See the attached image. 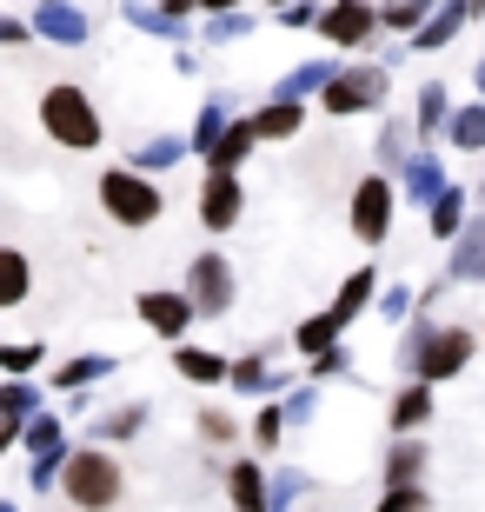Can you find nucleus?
Wrapping results in <instances>:
<instances>
[{
  "label": "nucleus",
  "mask_w": 485,
  "mask_h": 512,
  "mask_svg": "<svg viewBox=\"0 0 485 512\" xmlns=\"http://www.w3.org/2000/svg\"><path fill=\"white\" fill-rule=\"evenodd\" d=\"M319 100H326V114H373L379 100H386V74H379V67L333 74L326 87H319Z\"/></svg>",
  "instance_id": "5"
},
{
  "label": "nucleus",
  "mask_w": 485,
  "mask_h": 512,
  "mask_svg": "<svg viewBox=\"0 0 485 512\" xmlns=\"http://www.w3.org/2000/svg\"><path fill=\"white\" fill-rule=\"evenodd\" d=\"M27 293H34V266H27V253L0 247V306H20Z\"/></svg>",
  "instance_id": "20"
},
{
  "label": "nucleus",
  "mask_w": 485,
  "mask_h": 512,
  "mask_svg": "<svg viewBox=\"0 0 485 512\" xmlns=\"http://www.w3.org/2000/svg\"><path fill=\"white\" fill-rule=\"evenodd\" d=\"M40 413V393L27 380H7L0 386V419H14V426H27V419Z\"/></svg>",
  "instance_id": "27"
},
{
  "label": "nucleus",
  "mask_w": 485,
  "mask_h": 512,
  "mask_svg": "<svg viewBox=\"0 0 485 512\" xmlns=\"http://www.w3.org/2000/svg\"><path fill=\"white\" fill-rule=\"evenodd\" d=\"M140 320H147L160 340H187L193 300H187V293H140Z\"/></svg>",
  "instance_id": "10"
},
{
  "label": "nucleus",
  "mask_w": 485,
  "mask_h": 512,
  "mask_svg": "<svg viewBox=\"0 0 485 512\" xmlns=\"http://www.w3.org/2000/svg\"><path fill=\"white\" fill-rule=\"evenodd\" d=\"M266 486H273V506H293V499L306 493L313 479H306V473H280V479H266Z\"/></svg>",
  "instance_id": "41"
},
{
  "label": "nucleus",
  "mask_w": 485,
  "mask_h": 512,
  "mask_svg": "<svg viewBox=\"0 0 485 512\" xmlns=\"http://www.w3.org/2000/svg\"><path fill=\"white\" fill-rule=\"evenodd\" d=\"M406 127H386V133H379V167H392V173H399V167H406Z\"/></svg>",
  "instance_id": "37"
},
{
  "label": "nucleus",
  "mask_w": 485,
  "mask_h": 512,
  "mask_svg": "<svg viewBox=\"0 0 485 512\" xmlns=\"http://www.w3.org/2000/svg\"><path fill=\"white\" fill-rule=\"evenodd\" d=\"M14 439H20V426H14V419H0V453H7Z\"/></svg>",
  "instance_id": "46"
},
{
  "label": "nucleus",
  "mask_w": 485,
  "mask_h": 512,
  "mask_svg": "<svg viewBox=\"0 0 485 512\" xmlns=\"http://www.w3.org/2000/svg\"><path fill=\"white\" fill-rule=\"evenodd\" d=\"M220 127H226V107H220V100H206V107H200V120H193V147H213V140H220Z\"/></svg>",
  "instance_id": "35"
},
{
  "label": "nucleus",
  "mask_w": 485,
  "mask_h": 512,
  "mask_svg": "<svg viewBox=\"0 0 485 512\" xmlns=\"http://www.w3.org/2000/svg\"><path fill=\"white\" fill-rule=\"evenodd\" d=\"M452 147L485 153V107H459V114H452Z\"/></svg>",
  "instance_id": "29"
},
{
  "label": "nucleus",
  "mask_w": 485,
  "mask_h": 512,
  "mask_svg": "<svg viewBox=\"0 0 485 512\" xmlns=\"http://www.w3.org/2000/svg\"><path fill=\"white\" fill-rule=\"evenodd\" d=\"M54 486L74 512H113L120 493H127V473H120V459H113L107 446H87V453H67Z\"/></svg>",
  "instance_id": "2"
},
{
  "label": "nucleus",
  "mask_w": 485,
  "mask_h": 512,
  "mask_svg": "<svg viewBox=\"0 0 485 512\" xmlns=\"http://www.w3.org/2000/svg\"><path fill=\"white\" fill-rule=\"evenodd\" d=\"M452 280H485V213L466 220L459 247H452Z\"/></svg>",
  "instance_id": "16"
},
{
  "label": "nucleus",
  "mask_w": 485,
  "mask_h": 512,
  "mask_svg": "<svg viewBox=\"0 0 485 512\" xmlns=\"http://www.w3.org/2000/svg\"><path fill=\"white\" fill-rule=\"evenodd\" d=\"M280 413H286V426H299V419H313V393H293V399L280 406Z\"/></svg>",
  "instance_id": "43"
},
{
  "label": "nucleus",
  "mask_w": 485,
  "mask_h": 512,
  "mask_svg": "<svg viewBox=\"0 0 485 512\" xmlns=\"http://www.w3.org/2000/svg\"><path fill=\"white\" fill-rule=\"evenodd\" d=\"M140 426H147V406H120V413L100 419V446H113V439H133Z\"/></svg>",
  "instance_id": "31"
},
{
  "label": "nucleus",
  "mask_w": 485,
  "mask_h": 512,
  "mask_svg": "<svg viewBox=\"0 0 485 512\" xmlns=\"http://www.w3.org/2000/svg\"><path fill=\"white\" fill-rule=\"evenodd\" d=\"M187 7H200V0H160V14H167V20H180Z\"/></svg>",
  "instance_id": "45"
},
{
  "label": "nucleus",
  "mask_w": 485,
  "mask_h": 512,
  "mask_svg": "<svg viewBox=\"0 0 485 512\" xmlns=\"http://www.w3.org/2000/svg\"><path fill=\"white\" fill-rule=\"evenodd\" d=\"M47 7H60V0H47Z\"/></svg>",
  "instance_id": "51"
},
{
  "label": "nucleus",
  "mask_w": 485,
  "mask_h": 512,
  "mask_svg": "<svg viewBox=\"0 0 485 512\" xmlns=\"http://www.w3.org/2000/svg\"><path fill=\"white\" fill-rule=\"evenodd\" d=\"M426 14H432V0H392L386 27H412V20H426Z\"/></svg>",
  "instance_id": "40"
},
{
  "label": "nucleus",
  "mask_w": 485,
  "mask_h": 512,
  "mask_svg": "<svg viewBox=\"0 0 485 512\" xmlns=\"http://www.w3.org/2000/svg\"><path fill=\"white\" fill-rule=\"evenodd\" d=\"M399 193H406V200H419V207H432V200L446 193L439 160H432V153H406V167H399Z\"/></svg>",
  "instance_id": "13"
},
{
  "label": "nucleus",
  "mask_w": 485,
  "mask_h": 512,
  "mask_svg": "<svg viewBox=\"0 0 485 512\" xmlns=\"http://www.w3.org/2000/svg\"><path fill=\"white\" fill-rule=\"evenodd\" d=\"M107 373H113V360H107V353H80V360H67V366L54 373V386H60V393H80V386L107 380Z\"/></svg>",
  "instance_id": "25"
},
{
  "label": "nucleus",
  "mask_w": 485,
  "mask_h": 512,
  "mask_svg": "<svg viewBox=\"0 0 485 512\" xmlns=\"http://www.w3.org/2000/svg\"><path fill=\"white\" fill-rule=\"evenodd\" d=\"M200 7H213V14H233V7H240V0H200Z\"/></svg>",
  "instance_id": "47"
},
{
  "label": "nucleus",
  "mask_w": 485,
  "mask_h": 512,
  "mask_svg": "<svg viewBox=\"0 0 485 512\" xmlns=\"http://www.w3.org/2000/svg\"><path fill=\"white\" fill-rule=\"evenodd\" d=\"M240 213H246L240 173H206V187H200V220H206V233H233V227H240Z\"/></svg>",
  "instance_id": "8"
},
{
  "label": "nucleus",
  "mask_w": 485,
  "mask_h": 512,
  "mask_svg": "<svg viewBox=\"0 0 485 512\" xmlns=\"http://www.w3.org/2000/svg\"><path fill=\"white\" fill-rule=\"evenodd\" d=\"M373 293H379V273H373V266H359V273H346V286H339V300L326 306V313L339 320V333H346V326H353L359 313L373 306Z\"/></svg>",
  "instance_id": "14"
},
{
  "label": "nucleus",
  "mask_w": 485,
  "mask_h": 512,
  "mask_svg": "<svg viewBox=\"0 0 485 512\" xmlns=\"http://www.w3.org/2000/svg\"><path fill=\"white\" fill-rule=\"evenodd\" d=\"M299 120H306V107H299V100H273V107H260V114H253V140H293Z\"/></svg>",
  "instance_id": "19"
},
{
  "label": "nucleus",
  "mask_w": 485,
  "mask_h": 512,
  "mask_svg": "<svg viewBox=\"0 0 485 512\" xmlns=\"http://www.w3.org/2000/svg\"><path fill=\"white\" fill-rule=\"evenodd\" d=\"M472 353H479V340H472L466 326H426V320H419L406 340H399V366H406L412 380H426V386L466 373Z\"/></svg>",
  "instance_id": "1"
},
{
  "label": "nucleus",
  "mask_w": 485,
  "mask_h": 512,
  "mask_svg": "<svg viewBox=\"0 0 485 512\" xmlns=\"http://www.w3.org/2000/svg\"><path fill=\"white\" fill-rule=\"evenodd\" d=\"M419 473H426V446L419 439H399L386 453V486H419Z\"/></svg>",
  "instance_id": "23"
},
{
  "label": "nucleus",
  "mask_w": 485,
  "mask_h": 512,
  "mask_svg": "<svg viewBox=\"0 0 485 512\" xmlns=\"http://www.w3.org/2000/svg\"><path fill=\"white\" fill-rule=\"evenodd\" d=\"M386 233H392V180L373 173V180L353 187V240L359 247H379Z\"/></svg>",
  "instance_id": "6"
},
{
  "label": "nucleus",
  "mask_w": 485,
  "mask_h": 512,
  "mask_svg": "<svg viewBox=\"0 0 485 512\" xmlns=\"http://www.w3.org/2000/svg\"><path fill=\"white\" fill-rule=\"evenodd\" d=\"M34 34L60 40V47H80V40H87V20H80L74 7H40V20H34Z\"/></svg>",
  "instance_id": "24"
},
{
  "label": "nucleus",
  "mask_w": 485,
  "mask_h": 512,
  "mask_svg": "<svg viewBox=\"0 0 485 512\" xmlns=\"http://www.w3.org/2000/svg\"><path fill=\"white\" fill-rule=\"evenodd\" d=\"M379 512H432V493H426V486H386Z\"/></svg>",
  "instance_id": "34"
},
{
  "label": "nucleus",
  "mask_w": 485,
  "mask_h": 512,
  "mask_svg": "<svg viewBox=\"0 0 485 512\" xmlns=\"http://www.w3.org/2000/svg\"><path fill=\"white\" fill-rule=\"evenodd\" d=\"M187 300L206 320H220L226 306H233V266H226L220 253H200V260L187 266Z\"/></svg>",
  "instance_id": "7"
},
{
  "label": "nucleus",
  "mask_w": 485,
  "mask_h": 512,
  "mask_svg": "<svg viewBox=\"0 0 485 512\" xmlns=\"http://www.w3.org/2000/svg\"><path fill=\"white\" fill-rule=\"evenodd\" d=\"M233 433H240V426H233V413H220V406H213V413H200V439H213V446H226Z\"/></svg>",
  "instance_id": "39"
},
{
  "label": "nucleus",
  "mask_w": 485,
  "mask_h": 512,
  "mask_svg": "<svg viewBox=\"0 0 485 512\" xmlns=\"http://www.w3.org/2000/svg\"><path fill=\"white\" fill-rule=\"evenodd\" d=\"M426 220H432V240H459V233H466V187L446 180V193L426 207Z\"/></svg>",
  "instance_id": "18"
},
{
  "label": "nucleus",
  "mask_w": 485,
  "mask_h": 512,
  "mask_svg": "<svg viewBox=\"0 0 485 512\" xmlns=\"http://www.w3.org/2000/svg\"><path fill=\"white\" fill-rule=\"evenodd\" d=\"M27 34H34V27H20V20H7V14H0V47H20Z\"/></svg>",
  "instance_id": "44"
},
{
  "label": "nucleus",
  "mask_w": 485,
  "mask_h": 512,
  "mask_svg": "<svg viewBox=\"0 0 485 512\" xmlns=\"http://www.w3.org/2000/svg\"><path fill=\"white\" fill-rule=\"evenodd\" d=\"M446 120H452V107H446V87L432 80L426 94H419V127H412V133H439Z\"/></svg>",
  "instance_id": "32"
},
{
  "label": "nucleus",
  "mask_w": 485,
  "mask_h": 512,
  "mask_svg": "<svg viewBox=\"0 0 485 512\" xmlns=\"http://www.w3.org/2000/svg\"><path fill=\"white\" fill-rule=\"evenodd\" d=\"M253 439H260L266 453L286 439V413H280V406H260V419H253Z\"/></svg>",
  "instance_id": "36"
},
{
  "label": "nucleus",
  "mask_w": 485,
  "mask_h": 512,
  "mask_svg": "<svg viewBox=\"0 0 485 512\" xmlns=\"http://www.w3.org/2000/svg\"><path fill=\"white\" fill-rule=\"evenodd\" d=\"M173 366H180V380H193V386H220L226 380V360L206 353V346H173Z\"/></svg>",
  "instance_id": "21"
},
{
  "label": "nucleus",
  "mask_w": 485,
  "mask_h": 512,
  "mask_svg": "<svg viewBox=\"0 0 485 512\" xmlns=\"http://www.w3.org/2000/svg\"><path fill=\"white\" fill-rule=\"evenodd\" d=\"M426 419H432V386L426 380H412V386L392 393V433H419Z\"/></svg>",
  "instance_id": "15"
},
{
  "label": "nucleus",
  "mask_w": 485,
  "mask_h": 512,
  "mask_svg": "<svg viewBox=\"0 0 485 512\" xmlns=\"http://www.w3.org/2000/svg\"><path fill=\"white\" fill-rule=\"evenodd\" d=\"M346 366H353V360H346V346H326V353L313 360V373H319V380H333V373H346Z\"/></svg>",
  "instance_id": "42"
},
{
  "label": "nucleus",
  "mask_w": 485,
  "mask_h": 512,
  "mask_svg": "<svg viewBox=\"0 0 485 512\" xmlns=\"http://www.w3.org/2000/svg\"><path fill=\"white\" fill-rule=\"evenodd\" d=\"M40 127H47V140H60V147H74V153L100 147V114L74 80H60V87L40 94Z\"/></svg>",
  "instance_id": "3"
},
{
  "label": "nucleus",
  "mask_w": 485,
  "mask_h": 512,
  "mask_svg": "<svg viewBox=\"0 0 485 512\" xmlns=\"http://www.w3.org/2000/svg\"><path fill=\"white\" fill-rule=\"evenodd\" d=\"M466 7H485V0H466Z\"/></svg>",
  "instance_id": "49"
},
{
  "label": "nucleus",
  "mask_w": 485,
  "mask_h": 512,
  "mask_svg": "<svg viewBox=\"0 0 485 512\" xmlns=\"http://www.w3.org/2000/svg\"><path fill=\"white\" fill-rule=\"evenodd\" d=\"M100 207H107V220H120V227H153V220L167 213V200H160V187H153L147 173L113 167V173H100Z\"/></svg>",
  "instance_id": "4"
},
{
  "label": "nucleus",
  "mask_w": 485,
  "mask_h": 512,
  "mask_svg": "<svg viewBox=\"0 0 485 512\" xmlns=\"http://www.w3.org/2000/svg\"><path fill=\"white\" fill-rule=\"evenodd\" d=\"M273 7H286V0H273Z\"/></svg>",
  "instance_id": "52"
},
{
  "label": "nucleus",
  "mask_w": 485,
  "mask_h": 512,
  "mask_svg": "<svg viewBox=\"0 0 485 512\" xmlns=\"http://www.w3.org/2000/svg\"><path fill=\"white\" fill-rule=\"evenodd\" d=\"M326 346H339V320H333V313H313V320H299V326H293V353L319 360Z\"/></svg>",
  "instance_id": "22"
},
{
  "label": "nucleus",
  "mask_w": 485,
  "mask_h": 512,
  "mask_svg": "<svg viewBox=\"0 0 485 512\" xmlns=\"http://www.w3.org/2000/svg\"><path fill=\"white\" fill-rule=\"evenodd\" d=\"M253 147H260V140H253V120H226L220 140L206 147V173H240V160Z\"/></svg>",
  "instance_id": "12"
},
{
  "label": "nucleus",
  "mask_w": 485,
  "mask_h": 512,
  "mask_svg": "<svg viewBox=\"0 0 485 512\" xmlns=\"http://www.w3.org/2000/svg\"><path fill=\"white\" fill-rule=\"evenodd\" d=\"M339 67H326V60H313V67H293V74L280 80V100H306V94H319L326 80H333Z\"/></svg>",
  "instance_id": "28"
},
{
  "label": "nucleus",
  "mask_w": 485,
  "mask_h": 512,
  "mask_svg": "<svg viewBox=\"0 0 485 512\" xmlns=\"http://www.w3.org/2000/svg\"><path fill=\"white\" fill-rule=\"evenodd\" d=\"M373 306H379V320H406V313H412V293H406V286H392V293H373Z\"/></svg>",
  "instance_id": "38"
},
{
  "label": "nucleus",
  "mask_w": 485,
  "mask_h": 512,
  "mask_svg": "<svg viewBox=\"0 0 485 512\" xmlns=\"http://www.w3.org/2000/svg\"><path fill=\"white\" fill-rule=\"evenodd\" d=\"M0 512H14V506H7V499H0Z\"/></svg>",
  "instance_id": "50"
},
{
  "label": "nucleus",
  "mask_w": 485,
  "mask_h": 512,
  "mask_svg": "<svg viewBox=\"0 0 485 512\" xmlns=\"http://www.w3.org/2000/svg\"><path fill=\"white\" fill-rule=\"evenodd\" d=\"M373 7H366V0H333V7H326V14H319V34L326 40H339V47H366V40H373Z\"/></svg>",
  "instance_id": "9"
},
{
  "label": "nucleus",
  "mask_w": 485,
  "mask_h": 512,
  "mask_svg": "<svg viewBox=\"0 0 485 512\" xmlns=\"http://www.w3.org/2000/svg\"><path fill=\"white\" fill-rule=\"evenodd\" d=\"M226 499H233V512H273V486H266L260 459H233L226 466Z\"/></svg>",
  "instance_id": "11"
},
{
  "label": "nucleus",
  "mask_w": 485,
  "mask_h": 512,
  "mask_svg": "<svg viewBox=\"0 0 485 512\" xmlns=\"http://www.w3.org/2000/svg\"><path fill=\"white\" fill-rule=\"evenodd\" d=\"M472 80H479V94H485V60H479V74H472Z\"/></svg>",
  "instance_id": "48"
},
{
  "label": "nucleus",
  "mask_w": 485,
  "mask_h": 512,
  "mask_svg": "<svg viewBox=\"0 0 485 512\" xmlns=\"http://www.w3.org/2000/svg\"><path fill=\"white\" fill-rule=\"evenodd\" d=\"M187 153V140H147V147L133 153V173H160V167H173Z\"/></svg>",
  "instance_id": "30"
},
{
  "label": "nucleus",
  "mask_w": 485,
  "mask_h": 512,
  "mask_svg": "<svg viewBox=\"0 0 485 512\" xmlns=\"http://www.w3.org/2000/svg\"><path fill=\"white\" fill-rule=\"evenodd\" d=\"M226 380H233V393H266L273 386V366L260 353H246V360H226Z\"/></svg>",
  "instance_id": "26"
},
{
  "label": "nucleus",
  "mask_w": 485,
  "mask_h": 512,
  "mask_svg": "<svg viewBox=\"0 0 485 512\" xmlns=\"http://www.w3.org/2000/svg\"><path fill=\"white\" fill-rule=\"evenodd\" d=\"M40 360H47V353H40L34 340H14V346H0V366H7V373H14V380H27V373H34Z\"/></svg>",
  "instance_id": "33"
},
{
  "label": "nucleus",
  "mask_w": 485,
  "mask_h": 512,
  "mask_svg": "<svg viewBox=\"0 0 485 512\" xmlns=\"http://www.w3.org/2000/svg\"><path fill=\"white\" fill-rule=\"evenodd\" d=\"M466 0H446V7H439V14H426V27H419V34H412V47H419V54H432V47H446L452 34H459V27H466Z\"/></svg>",
  "instance_id": "17"
}]
</instances>
